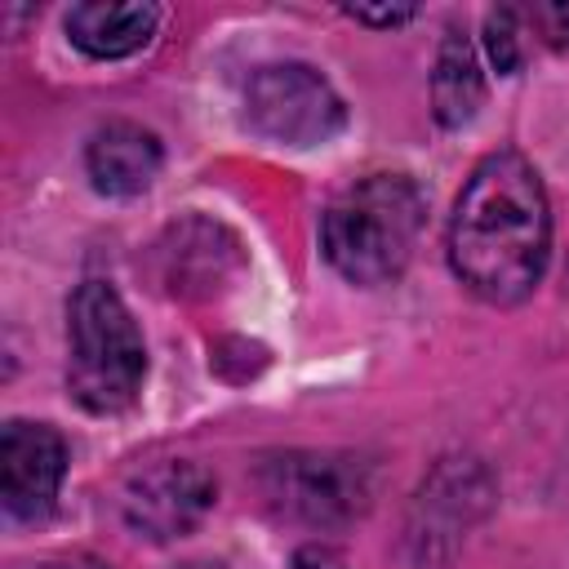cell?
Wrapping results in <instances>:
<instances>
[{
    "label": "cell",
    "mask_w": 569,
    "mask_h": 569,
    "mask_svg": "<svg viewBox=\"0 0 569 569\" xmlns=\"http://www.w3.org/2000/svg\"><path fill=\"white\" fill-rule=\"evenodd\" d=\"M551 258V204L520 151H489L462 182L449 218L453 276L493 307L525 302Z\"/></svg>",
    "instance_id": "cell-1"
},
{
    "label": "cell",
    "mask_w": 569,
    "mask_h": 569,
    "mask_svg": "<svg viewBox=\"0 0 569 569\" xmlns=\"http://www.w3.org/2000/svg\"><path fill=\"white\" fill-rule=\"evenodd\" d=\"M422 222L427 200L409 173H365L329 200L320 218V249L347 284L378 289L405 276Z\"/></svg>",
    "instance_id": "cell-2"
},
{
    "label": "cell",
    "mask_w": 569,
    "mask_h": 569,
    "mask_svg": "<svg viewBox=\"0 0 569 569\" xmlns=\"http://www.w3.org/2000/svg\"><path fill=\"white\" fill-rule=\"evenodd\" d=\"M67 391L89 413H124L147 378V347L120 289L84 280L67 302Z\"/></svg>",
    "instance_id": "cell-3"
},
{
    "label": "cell",
    "mask_w": 569,
    "mask_h": 569,
    "mask_svg": "<svg viewBox=\"0 0 569 569\" xmlns=\"http://www.w3.org/2000/svg\"><path fill=\"white\" fill-rule=\"evenodd\" d=\"M244 124L276 147H325L347 124V102L311 62H267L244 84Z\"/></svg>",
    "instance_id": "cell-4"
},
{
    "label": "cell",
    "mask_w": 569,
    "mask_h": 569,
    "mask_svg": "<svg viewBox=\"0 0 569 569\" xmlns=\"http://www.w3.org/2000/svg\"><path fill=\"white\" fill-rule=\"evenodd\" d=\"M258 480H262V498L280 516L302 520V525H347L369 498L365 467L342 453L293 449V453L262 462Z\"/></svg>",
    "instance_id": "cell-5"
},
{
    "label": "cell",
    "mask_w": 569,
    "mask_h": 569,
    "mask_svg": "<svg viewBox=\"0 0 569 569\" xmlns=\"http://www.w3.org/2000/svg\"><path fill=\"white\" fill-rule=\"evenodd\" d=\"M213 498H218V485L200 462L169 458V462L133 471L129 485H124L120 507H124V525L138 538L173 542V538L191 533L204 520Z\"/></svg>",
    "instance_id": "cell-6"
},
{
    "label": "cell",
    "mask_w": 569,
    "mask_h": 569,
    "mask_svg": "<svg viewBox=\"0 0 569 569\" xmlns=\"http://www.w3.org/2000/svg\"><path fill=\"white\" fill-rule=\"evenodd\" d=\"M67 476V440L49 422L13 418L0 436V498L13 520H40L53 511Z\"/></svg>",
    "instance_id": "cell-7"
},
{
    "label": "cell",
    "mask_w": 569,
    "mask_h": 569,
    "mask_svg": "<svg viewBox=\"0 0 569 569\" xmlns=\"http://www.w3.org/2000/svg\"><path fill=\"white\" fill-rule=\"evenodd\" d=\"M160 164H164L160 138L133 120H111V124L93 129V138L84 147V173H89L93 191H102L111 200L142 196L156 182Z\"/></svg>",
    "instance_id": "cell-8"
},
{
    "label": "cell",
    "mask_w": 569,
    "mask_h": 569,
    "mask_svg": "<svg viewBox=\"0 0 569 569\" xmlns=\"http://www.w3.org/2000/svg\"><path fill=\"white\" fill-rule=\"evenodd\" d=\"M156 4L142 0H84L67 9V40L98 62L111 58H129L138 49H147V40L156 36Z\"/></svg>",
    "instance_id": "cell-9"
},
{
    "label": "cell",
    "mask_w": 569,
    "mask_h": 569,
    "mask_svg": "<svg viewBox=\"0 0 569 569\" xmlns=\"http://www.w3.org/2000/svg\"><path fill=\"white\" fill-rule=\"evenodd\" d=\"M485 107V71L476 58V44L467 31L449 27L440 49H436V71H431V111L445 129H462L476 120Z\"/></svg>",
    "instance_id": "cell-10"
},
{
    "label": "cell",
    "mask_w": 569,
    "mask_h": 569,
    "mask_svg": "<svg viewBox=\"0 0 569 569\" xmlns=\"http://www.w3.org/2000/svg\"><path fill=\"white\" fill-rule=\"evenodd\" d=\"M485 49H489V62L502 71V76H516L525 67V22H520V9H493L485 18Z\"/></svg>",
    "instance_id": "cell-11"
},
{
    "label": "cell",
    "mask_w": 569,
    "mask_h": 569,
    "mask_svg": "<svg viewBox=\"0 0 569 569\" xmlns=\"http://www.w3.org/2000/svg\"><path fill=\"white\" fill-rule=\"evenodd\" d=\"M529 27L542 31L547 44H569V0H551V4H533L529 13Z\"/></svg>",
    "instance_id": "cell-12"
},
{
    "label": "cell",
    "mask_w": 569,
    "mask_h": 569,
    "mask_svg": "<svg viewBox=\"0 0 569 569\" xmlns=\"http://www.w3.org/2000/svg\"><path fill=\"white\" fill-rule=\"evenodd\" d=\"M347 18H356V22H365V27H400V22H409L418 9H365V4H347L342 9Z\"/></svg>",
    "instance_id": "cell-13"
},
{
    "label": "cell",
    "mask_w": 569,
    "mask_h": 569,
    "mask_svg": "<svg viewBox=\"0 0 569 569\" xmlns=\"http://www.w3.org/2000/svg\"><path fill=\"white\" fill-rule=\"evenodd\" d=\"M18 569H107V565L98 556H89V551H62V556H44V560L18 565Z\"/></svg>",
    "instance_id": "cell-14"
},
{
    "label": "cell",
    "mask_w": 569,
    "mask_h": 569,
    "mask_svg": "<svg viewBox=\"0 0 569 569\" xmlns=\"http://www.w3.org/2000/svg\"><path fill=\"white\" fill-rule=\"evenodd\" d=\"M173 569H222L218 560H182V565H173Z\"/></svg>",
    "instance_id": "cell-15"
}]
</instances>
